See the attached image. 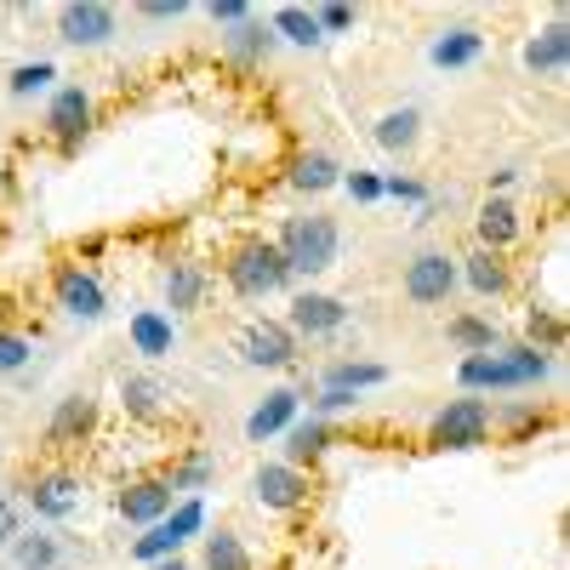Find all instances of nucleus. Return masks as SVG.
I'll use <instances>...</instances> for the list:
<instances>
[{
  "label": "nucleus",
  "instance_id": "nucleus-1",
  "mask_svg": "<svg viewBox=\"0 0 570 570\" xmlns=\"http://www.w3.org/2000/svg\"><path fill=\"white\" fill-rule=\"evenodd\" d=\"M279 257H285V268L292 274H325L331 263H337V223L331 217H292L279 228V246H274Z\"/></svg>",
  "mask_w": 570,
  "mask_h": 570
},
{
  "label": "nucleus",
  "instance_id": "nucleus-2",
  "mask_svg": "<svg viewBox=\"0 0 570 570\" xmlns=\"http://www.w3.org/2000/svg\"><path fill=\"white\" fill-rule=\"evenodd\" d=\"M228 285L240 297H274V292L292 285V268H285V257L268 240H246L240 252L228 257Z\"/></svg>",
  "mask_w": 570,
  "mask_h": 570
},
{
  "label": "nucleus",
  "instance_id": "nucleus-3",
  "mask_svg": "<svg viewBox=\"0 0 570 570\" xmlns=\"http://www.w3.org/2000/svg\"><path fill=\"white\" fill-rule=\"evenodd\" d=\"M485 434H491V405L485 400H451L434 416V445H445V451H473V445H485Z\"/></svg>",
  "mask_w": 570,
  "mask_h": 570
},
{
  "label": "nucleus",
  "instance_id": "nucleus-4",
  "mask_svg": "<svg viewBox=\"0 0 570 570\" xmlns=\"http://www.w3.org/2000/svg\"><path fill=\"white\" fill-rule=\"evenodd\" d=\"M292 354H297L292 325H279V320H252V325L240 331V360H246V365L274 371V365H292Z\"/></svg>",
  "mask_w": 570,
  "mask_h": 570
},
{
  "label": "nucleus",
  "instance_id": "nucleus-5",
  "mask_svg": "<svg viewBox=\"0 0 570 570\" xmlns=\"http://www.w3.org/2000/svg\"><path fill=\"white\" fill-rule=\"evenodd\" d=\"M109 35H115V7H104V0H69V7H58V40L104 46Z\"/></svg>",
  "mask_w": 570,
  "mask_h": 570
},
{
  "label": "nucleus",
  "instance_id": "nucleus-6",
  "mask_svg": "<svg viewBox=\"0 0 570 570\" xmlns=\"http://www.w3.org/2000/svg\"><path fill=\"white\" fill-rule=\"evenodd\" d=\"M91 126V91L86 86H58L52 104H46V131H52L63 149H75V142L86 137Z\"/></svg>",
  "mask_w": 570,
  "mask_h": 570
},
{
  "label": "nucleus",
  "instance_id": "nucleus-7",
  "mask_svg": "<svg viewBox=\"0 0 570 570\" xmlns=\"http://www.w3.org/2000/svg\"><path fill=\"white\" fill-rule=\"evenodd\" d=\"M456 285V263L445 252H422L411 268H405V297L411 303H445Z\"/></svg>",
  "mask_w": 570,
  "mask_h": 570
},
{
  "label": "nucleus",
  "instance_id": "nucleus-8",
  "mask_svg": "<svg viewBox=\"0 0 570 570\" xmlns=\"http://www.w3.org/2000/svg\"><path fill=\"white\" fill-rule=\"evenodd\" d=\"M252 491H257V502L263 508H303L308 502V480H303V468H285V462H263L257 468V480H252Z\"/></svg>",
  "mask_w": 570,
  "mask_h": 570
},
{
  "label": "nucleus",
  "instance_id": "nucleus-9",
  "mask_svg": "<svg viewBox=\"0 0 570 570\" xmlns=\"http://www.w3.org/2000/svg\"><path fill=\"white\" fill-rule=\"evenodd\" d=\"M343 320H348V308H343L337 297L303 292V297L292 303V337H297V331H303V337H331V331H343Z\"/></svg>",
  "mask_w": 570,
  "mask_h": 570
},
{
  "label": "nucleus",
  "instance_id": "nucleus-10",
  "mask_svg": "<svg viewBox=\"0 0 570 570\" xmlns=\"http://www.w3.org/2000/svg\"><path fill=\"white\" fill-rule=\"evenodd\" d=\"M91 428H98V400L69 394V400H58L52 422H46V440H52V445H80Z\"/></svg>",
  "mask_w": 570,
  "mask_h": 570
},
{
  "label": "nucleus",
  "instance_id": "nucleus-11",
  "mask_svg": "<svg viewBox=\"0 0 570 570\" xmlns=\"http://www.w3.org/2000/svg\"><path fill=\"white\" fill-rule=\"evenodd\" d=\"M58 303H63L75 320H98V314H104V285L91 279L80 263H63V268H58Z\"/></svg>",
  "mask_w": 570,
  "mask_h": 570
},
{
  "label": "nucleus",
  "instance_id": "nucleus-12",
  "mask_svg": "<svg viewBox=\"0 0 570 570\" xmlns=\"http://www.w3.org/2000/svg\"><path fill=\"white\" fill-rule=\"evenodd\" d=\"M171 513V485L166 480H137L120 491V519H131V525H160V519Z\"/></svg>",
  "mask_w": 570,
  "mask_h": 570
},
{
  "label": "nucleus",
  "instance_id": "nucleus-13",
  "mask_svg": "<svg viewBox=\"0 0 570 570\" xmlns=\"http://www.w3.org/2000/svg\"><path fill=\"white\" fill-rule=\"evenodd\" d=\"M29 508L40 519H69L80 508V480H69V473H40L29 485Z\"/></svg>",
  "mask_w": 570,
  "mask_h": 570
},
{
  "label": "nucleus",
  "instance_id": "nucleus-14",
  "mask_svg": "<svg viewBox=\"0 0 570 570\" xmlns=\"http://www.w3.org/2000/svg\"><path fill=\"white\" fill-rule=\"evenodd\" d=\"M456 376H462V389H525V376H519L508 354H468Z\"/></svg>",
  "mask_w": 570,
  "mask_h": 570
},
{
  "label": "nucleus",
  "instance_id": "nucleus-15",
  "mask_svg": "<svg viewBox=\"0 0 570 570\" xmlns=\"http://www.w3.org/2000/svg\"><path fill=\"white\" fill-rule=\"evenodd\" d=\"M564 58H570V29H564V18H553L537 40H525V69H537V75H559Z\"/></svg>",
  "mask_w": 570,
  "mask_h": 570
},
{
  "label": "nucleus",
  "instance_id": "nucleus-16",
  "mask_svg": "<svg viewBox=\"0 0 570 570\" xmlns=\"http://www.w3.org/2000/svg\"><path fill=\"white\" fill-rule=\"evenodd\" d=\"M171 320L160 314V308H137L131 314V348L142 354V360H166L171 354Z\"/></svg>",
  "mask_w": 570,
  "mask_h": 570
},
{
  "label": "nucleus",
  "instance_id": "nucleus-17",
  "mask_svg": "<svg viewBox=\"0 0 570 570\" xmlns=\"http://www.w3.org/2000/svg\"><path fill=\"white\" fill-rule=\"evenodd\" d=\"M223 46H228V58H240V63H263L274 52V29L263 18H246V23H234L223 35Z\"/></svg>",
  "mask_w": 570,
  "mask_h": 570
},
{
  "label": "nucleus",
  "instance_id": "nucleus-18",
  "mask_svg": "<svg viewBox=\"0 0 570 570\" xmlns=\"http://www.w3.org/2000/svg\"><path fill=\"white\" fill-rule=\"evenodd\" d=\"M292 416H297V394H292V389H274V394L246 416V434H252V440H268V434H279V428H292Z\"/></svg>",
  "mask_w": 570,
  "mask_h": 570
},
{
  "label": "nucleus",
  "instance_id": "nucleus-19",
  "mask_svg": "<svg viewBox=\"0 0 570 570\" xmlns=\"http://www.w3.org/2000/svg\"><path fill=\"white\" fill-rule=\"evenodd\" d=\"M200 297H206V274L195 263H171L166 268V308L188 314V308H200Z\"/></svg>",
  "mask_w": 570,
  "mask_h": 570
},
{
  "label": "nucleus",
  "instance_id": "nucleus-20",
  "mask_svg": "<svg viewBox=\"0 0 570 570\" xmlns=\"http://www.w3.org/2000/svg\"><path fill=\"white\" fill-rule=\"evenodd\" d=\"M480 52H485V35H480V29H445L428 58H434L440 69H462V63H473Z\"/></svg>",
  "mask_w": 570,
  "mask_h": 570
},
{
  "label": "nucleus",
  "instance_id": "nucleus-21",
  "mask_svg": "<svg viewBox=\"0 0 570 570\" xmlns=\"http://www.w3.org/2000/svg\"><path fill=\"white\" fill-rule=\"evenodd\" d=\"M480 240H485V252H502V246L519 240V212H513L508 200H485V212H480Z\"/></svg>",
  "mask_w": 570,
  "mask_h": 570
},
{
  "label": "nucleus",
  "instance_id": "nucleus-22",
  "mask_svg": "<svg viewBox=\"0 0 570 570\" xmlns=\"http://www.w3.org/2000/svg\"><path fill=\"white\" fill-rule=\"evenodd\" d=\"M376 383H389V365L343 360V365H331V371H325V389H337V394H360V389H376Z\"/></svg>",
  "mask_w": 570,
  "mask_h": 570
},
{
  "label": "nucleus",
  "instance_id": "nucleus-23",
  "mask_svg": "<svg viewBox=\"0 0 570 570\" xmlns=\"http://www.w3.org/2000/svg\"><path fill=\"white\" fill-rule=\"evenodd\" d=\"M462 279H468L480 297H502V292H508V268H502L497 252H473L468 268H462Z\"/></svg>",
  "mask_w": 570,
  "mask_h": 570
},
{
  "label": "nucleus",
  "instance_id": "nucleus-24",
  "mask_svg": "<svg viewBox=\"0 0 570 570\" xmlns=\"http://www.w3.org/2000/svg\"><path fill=\"white\" fill-rule=\"evenodd\" d=\"M58 559H63L58 537H46V531L23 537V531H18V542H12V564H18V570H52Z\"/></svg>",
  "mask_w": 570,
  "mask_h": 570
},
{
  "label": "nucleus",
  "instance_id": "nucleus-25",
  "mask_svg": "<svg viewBox=\"0 0 570 570\" xmlns=\"http://www.w3.org/2000/svg\"><path fill=\"white\" fill-rule=\"evenodd\" d=\"M268 29H274V40L285 35L292 46H320V40H325L320 23H314V12H303V7H279V12L268 18Z\"/></svg>",
  "mask_w": 570,
  "mask_h": 570
},
{
  "label": "nucleus",
  "instance_id": "nucleus-26",
  "mask_svg": "<svg viewBox=\"0 0 570 570\" xmlns=\"http://www.w3.org/2000/svg\"><path fill=\"white\" fill-rule=\"evenodd\" d=\"M292 183L297 188H308V195H320V188H331V183H343V166L337 160H331V155H303L297 166H292Z\"/></svg>",
  "mask_w": 570,
  "mask_h": 570
},
{
  "label": "nucleus",
  "instance_id": "nucleus-27",
  "mask_svg": "<svg viewBox=\"0 0 570 570\" xmlns=\"http://www.w3.org/2000/svg\"><path fill=\"white\" fill-rule=\"evenodd\" d=\"M120 400H126V411H131V416H160L166 389L155 383V376H126V383H120Z\"/></svg>",
  "mask_w": 570,
  "mask_h": 570
},
{
  "label": "nucleus",
  "instance_id": "nucleus-28",
  "mask_svg": "<svg viewBox=\"0 0 570 570\" xmlns=\"http://www.w3.org/2000/svg\"><path fill=\"white\" fill-rule=\"evenodd\" d=\"M325 451V422H297L292 440H285V468H303Z\"/></svg>",
  "mask_w": 570,
  "mask_h": 570
},
{
  "label": "nucleus",
  "instance_id": "nucleus-29",
  "mask_svg": "<svg viewBox=\"0 0 570 570\" xmlns=\"http://www.w3.org/2000/svg\"><path fill=\"white\" fill-rule=\"evenodd\" d=\"M451 343H462L468 354H491V348H497V331H491V320H480V314H456V320H451Z\"/></svg>",
  "mask_w": 570,
  "mask_h": 570
},
{
  "label": "nucleus",
  "instance_id": "nucleus-30",
  "mask_svg": "<svg viewBox=\"0 0 570 570\" xmlns=\"http://www.w3.org/2000/svg\"><path fill=\"white\" fill-rule=\"evenodd\" d=\"M206 570H252V553L240 548V537L217 531V537H206Z\"/></svg>",
  "mask_w": 570,
  "mask_h": 570
},
{
  "label": "nucleus",
  "instance_id": "nucleus-31",
  "mask_svg": "<svg viewBox=\"0 0 570 570\" xmlns=\"http://www.w3.org/2000/svg\"><path fill=\"white\" fill-rule=\"evenodd\" d=\"M376 142H383V149H411V142H416V109L383 115V120H376Z\"/></svg>",
  "mask_w": 570,
  "mask_h": 570
},
{
  "label": "nucleus",
  "instance_id": "nucleus-32",
  "mask_svg": "<svg viewBox=\"0 0 570 570\" xmlns=\"http://www.w3.org/2000/svg\"><path fill=\"white\" fill-rule=\"evenodd\" d=\"M177 537L166 531V525H149V537H137L131 542V559H142V564H160V559H177Z\"/></svg>",
  "mask_w": 570,
  "mask_h": 570
},
{
  "label": "nucleus",
  "instance_id": "nucleus-33",
  "mask_svg": "<svg viewBox=\"0 0 570 570\" xmlns=\"http://www.w3.org/2000/svg\"><path fill=\"white\" fill-rule=\"evenodd\" d=\"M212 473H217V462L200 451V456H188L183 468H171V480H166V485H171V497H177V491H200V485L212 480Z\"/></svg>",
  "mask_w": 570,
  "mask_h": 570
},
{
  "label": "nucleus",
  "instance_id": "nucleus-34",
  "mask_svg": "<svg viewBox=\"0 0 570 570\" xmlns=\"http://www.w3.org/2000/svg\"><path fill=\"white\" fill-rule=\"evenodd\" d=\"M46 80H58V69L46 63V58H40V63H18V69H12V80H7V91H12V98H35V91H40Z\"/></svg>",
  "mask_w": 570,
  "mask_h": 570
},
{
  "label": "nucleus",
  "instance_id": "nucleus-35",
  "mask_svg": "<svg viewBox=\"0 0 570 570\" xmlns=\"http://www.w3.org/2000/svg\"><path fill=\"white\" fill-rule=\"evenodd\" d=\"M29 337H18V331H0V376H12V371H23L29 365Z\"/></svg>",
  "mask_w": 570,
  "mask_h": 570
},
{
  "label": "nucleus",
  "instance_id": "nucleus-36",
  "mask_svg": "<svg viewBox=\"0 0 570 570\" xmlns=\"http://www.w3.org/2000/svg\"><path fill=\"white\" fill-rule=\"evenodd\" d=\"M531 337H537V348L548 354V348H564V320H553V314H531Z\"/></svg>",
  "mask_w": 570,
  "mask_h": 570
},
{
  "label": "nucleus",
  "instance_id": "nucleus-37",
  "mask_svg": "<svg viewBox=\"0 0 570 570\" xmlns=\"http://www.w3.org/2000/svg\"><path fill=\"white\" fill-rule=\"evenodd\" d=\"M212 23H223V29H234V23H246V18H257L252 7H246V0H212Z\"/></svg>",
  "mask_w": 570,
  "mask_h": 570
},
{
  "label": "nucleus",
  "instance_id": "nucleus-38",
  "mask_svg": "<svg viewBox=\"0 0 570 570\" xmlns=\"http://www.w3.org/2000/svg\"><path fill=\"white\" fill-rule=\"evenodd\" d=\"M314 23H320V35H337V29H348V23H354V7H320V12H314Z\"/></svg>",
  "mask_w": 570,
  "mask_h": 570
},
{
  "label": "nucleus",
  "instance_id": "nucleus-39",
  "mask_svg": "<svg viewBox=\"0 0 570 570\" xmlns=\"http://www.w3.org/2000/svg\"><path fill=\"white\" fill-rule=\"evenodd\" d=\"M188 7H195V0H142L137 12H142V18H183Z\"/></svg>",
  "mask_w": 570,
  "mask_h": 570
},
{
  "label": "nucleus",
  "instance_id": "nucleus-40",
  "mask_svg": "<svg viewBox=\"0 0 570 570\" xmlns=\"http://www.w3.org/2000/svg\"><path fill=\"white\" fill-rule=\"evenodd\" d=\"M12 542H18V508L0 497V548H12Z\"/></svg>",
  "mask_w": 570,
  "mask_h": 570
},
{
  "label": "nucleus",
  "instance_id": "nucleus-41",
  "mask_svg": "<svg viewBox=\"0 0 570 570\" xmlns=\"http://www.w3.org/2000/svg\"><path fill=\"white\" fill-rule=\"evenodd\" d=\"M348 188H354V200H376V195H383V183L365 177V171H354V177H348Z\"/></svg>",
  "mask_w": 570,
  "mask_h": 570
},
{
  "label": "nucleus",
  "instance_id": "nucleus-42",
  "mask_svg": "<svg viewBox=\"0 0 570 570\" xmlns=\"http://www.w3.org/2000/svg\"><path fill=\"white\" fill-rule=\"evenodd\" d=\"M314 405H320V411H348V405H354V394H337V389H325V394H320Z\"/></svg>",
  "mask_w": 570,
  "mask_h": 570
},
{
  "label": "nucleus",
  "instance_id": "nucleus-43",
  "mask_svg": "<svg viewBox=\"0 0 570 570\" xmlns=\"http://www.w3.org/2000/svg\"><path fill=\"white\" fill-rule=\"evenodd\" d=\"M155 570H188V564H183V559H160Z\"/></svg>",
  "mask_w": 570,
  "mask_h": 570
},
{
  "label": "nucleus",
  "instance_id": "nucleus-44",
  "mask_svg": "<svg viewBox=\"0 0 570 570\" xmlns=\"http://www.w3.org/2000/svg\"><path fill=\"white\" fill-rule=\"evenodd\" d=\"M0 188H7V171H0Z\"/></svg>",
  "mask_w": 570,
  "mask_h": 570
}]
</instances>
